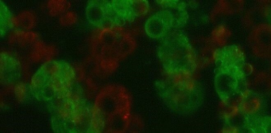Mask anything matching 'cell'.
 Masks as SVG:
<instances>
[{
    "label": "cell",
    "instance_id": "obj_1",
    "mask_svg": "<svg viewBox=\"0 0 271 133\" xmlns=\"http://www.w3.org/2000/svg\"><path fill=\"white\" fill-rule=\"evenodd\" d=\"M131 99L119 85L104 87L96 98L92 112V132H124L130 123Z\"/></svg>",
    "mask_w": 271,
    "mask_h": 133
},
{
    "label": "cell",
    "instance_id": "obj_2",
    "mask_svg": "<svg viewBox=\"0 0 271 133\" xmlns=\"http://www.w3.org/2000/svg\"><path fill=\"white\" fill-rule=\"evenodd\" d=\"M215 91L225 103L232 102L245 90V55L236 45L218 48L214 54Z\"/></svg>",
    "mask_w": 271,
    "mask_h": 133
},
{
    "label": "cell",
    "instance_id": "obj_3",
    "mask_svg": "<svg viewBox=\"0 0 271 133\" xmlns=\"http://www.w3.org/2000/svg\"><path fill=\"white\" fill-rule=\"evenodd\" d=\"M74 69L62 60L48 61L32 77L30 91L38 101L57 103L72 94Z\"/></svg>",
    "mask_w": 271,
    "mask_h": 133
},
{
    "label": "cell",
    "instance_id": "obj_4",
    "mask_svg": "<svg viewBox=\"0 0 271 133\" xmlns=\"http://www.w3.org/2000/svg\"><path fill=\"white\" fill-rule=\"evenodd\" d=\"M145 0H93L86 15L92 24L101 28H121L148 12Z\"/></svg>",
    "mask_w": 271,
    "mask_h": 133
},
{
    "label": "cell",
    "instance_id": "obj_5",
    "mask_svg": "<svg viewBox=\"0 0 271 133\" xmlns=\"http://www.w3.org/2000/svg\"><path fill=\"white\" fill-rule=\"evenodd\" d=\"M136 45L134 39L121 28H102L93 37L92 52L104 70H113Z\"/></svg>",
    "mask_w": 271,
    "mask_h": 133
},
{
    "label": "cell",
    "instance_id": "obj_6",
    "mask_svg": "<svg viewBox=\"0 0 271 133\" xmlns=\"http://www.w3.org/2000/svg\"><path fill=\"white\" fill-rule=\"evenodd\" d=\"M158 55L169 76L188 77L197 68L195 52L188 37L180 31H172L162 38Z\"/></svg>",
    "mask_w": 271,
    "mask_h": 133
},
{
    "label": "cell",
    "instance_id": "obj_7",
    "mask_svg": "<svg viewBox=\"0 0 271 133\" xmlns=\"http://www.w3.org/2000/svg\"><path fill=\"white\" fill-rule=\"evenodd\" d=\"M157 91L168 107L175 113L188 114L201 105L203 91L200 84L188 77L169 76L156 82Z\"/></svg>",
    "mask_w": 271,
    "mask_h": 133
},
{
    "label": "cell",
    "instance_id": "obj_8",
    "mask_svg": "<svg viewBox=\"0 0 271 133\" xmlns=\"http://www.w3.org/2000/svg\"><path fill=\"white\" fill-rule=\"evenodd\" d=\"M52 127L62 133L92 132V113L80 97L73 93L52 105Z\"/></svg>",
    "mask_w": 271,
    "mask_h": 133
},
{
    "label": "cell",
    "instance_id": "obj_9",
    "mask_svg": "<svg viewBox=\"0 0 271 133\" xmlns=\"http://www.w3.org/2000/svg\"><path fill=\"white\" fill-rule=\"evenodd\" d=\"M163 10L149 18L145 30L152 38H163L172 29L182 27L189 19L186 4L179 0L157 1Z\"/></svg>",
    "mask_w": 271,
    "mask_h": 133
},
{
    "label": "cell",
    "instance_id": "obj_10",
    "mask_svg": "<svg viewBox=\"0 0 271 133\" xmlns=\"http://www.w3.org/2000/svg\"><path fill=\"white\" fill-rule=\"evenodd\" d=\"M22 79L20 63L15 56L8 52L1 54V83L2 85L14 86Z\"/></svg>",
    "mask_w": 271,
    "mask_h": 133
},
{
    "label": "cell",
    "instance_id": "obj_11",
    "mask_svg": "<svg viewBox=\"0 0 271 133\" xmlns=\"http://www.w3.org/2000/svg\"><path fill=\"white\" fill-rule=\"evenodd\" d=\"M244 127L250 132L271 133V116H246Z\"/></svg>",
    "mask_w": 271,
    "mask_h": 133
},
{
    "label": "cell",
    "instance_id": "obj_12",
    "mask_svg": "<svg viewBox=\"0 0 271 133\" xmlns=\"http://www.w3.org/2000/svg\"><path fill=\"white\" fill-rule=\"evenodd\" d=\"M0 15H1V36L4 37L11 25V14L4 2H0Z\"/></svg>",
    "mask_w": 271,
    "mask_h": 133
}]
</instances>
